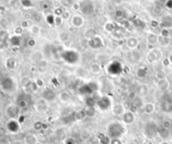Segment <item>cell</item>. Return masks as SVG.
<instances>
[{"mask_svg": "<svg viewBox=\"0 0 172 144\" xmlns=\"http://www.w3.org/2000/svg\"><path fill=\"white\" fill-rule=\"evenodd\" d=\"M81 9L86 14H91L94 11V6L89 0H86L81 4Z\"/></svg>", "mask_w": 172, "mask_h": 144, "instance_id": "obj_1", "label": "cell"}]
</instances>
